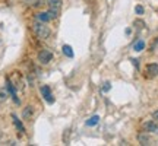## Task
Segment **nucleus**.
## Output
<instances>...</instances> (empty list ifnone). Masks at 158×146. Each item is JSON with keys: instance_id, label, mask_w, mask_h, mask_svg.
Masks as SVG:
<instances>
[{"instance_id": "nucleus-18", "label": "nucleus", "mask_w": 158, "mask_h": 146, "mask_svg": "<svg viewBox=\"0 0 158 146\" xmlns=\"http://www.w3.org/2000/svg\"><path fill=\"white\" fill-rule=\"evenodd\" d=\"M152 118L155 120V121H158V110H155V111L152 112Z\"/></svg>"}, {"instance_id": "nucleus-11", "label": "nucleus", "mask_w": 158, "mask_h": 146, "mask_svg": "<svg viewBox=\"0 0 158 146\" xmlns=\"http://www.w3.org/2000/svg\"><path fill=\"white\" fill-rule=\"evenodd\" d=\"M143 48H145V41H143V39H138L135 44H133V50L138 51V53H139V51H142Z\"/></svg>"}, {"instance_id": "nucleus-5", "label": "nucleus", "mask_w": 158, "mask_h": 146, "mask_svg": "<svg viewBox=\"0 0 158 146\" xmlns=\"http://www.w3.org/2000/svg\"><path fill=\"white\" fill-rule=\"evenodd\" d=\"M41 95H43V98H44L48 104H53V102H54V98L51 95V91L47 85H43V86H41Z\"/></svg>"}, {"instance_id": "nucleus-9", "label": "nucleus", "mask_w": 158, "mask_h": 146, "mask_svg": "<svg viewBox=\"0 0 158 146\" xmlns=\"http://www.w3.org/2000/svg\"><path fill=\"white\" fill-rule=\"evenodd\" d=\"M25 3H27L28 6H31V7H41L45 2L44 0H27Z\"/></svg>"}, {"instance_id": "nucleus-10", "label": "nucleus", "mask_w": 158, "mask_h": 146, "mask_svg": "<svg viewBox=\"0 0 158 146\" xmlns=\"http://www.w3.org/2000/svg\"><path fill=\"white\" fill-rule=\"evenodd\" d=\"M37 18H38V21H41V22H48V21H51L50 15H48V12H41V13H38L37 15Z\"/></svg>"}, {"instance_id": "nucleus-8", "label": "nucleus", "mask_w": 158, "mask_h": 146, "mask_svg": "<svg viewBox=\"0 0 158 146\" xmlns=\"http://www.w3.org/2000/svg\"><path fill=\"white\" fill-rule=\"evenodd\" d=\"M138 142L141 143V145L147 146V145H151V136H149V133H139L138 135Z\"/></svg>"}, {"instance_id": "nucleus-14", "label": "nucleus", "mask_w": 158, "mask_h": 146, "mask_svg": "<svg viewBox=\"0 0 158 146\" xmlns=\"http://www.w3.org/2000/svg\"><path fill=\"white\" fill-rule=\"evenodd\" d=\"M12 118H13V123H15V126H16L18 129L21 130V132H25V127H23L22 123H21V121L16 118V116H12Z\"/></svg>"}, {"instance_id": "nucleus-4", "label": "nucleus", "mask_w": 158, "mask_h": 146, "mask_svg": "<svg viewBox=\"0 0 158 146\" xmlns=\"http://www.w3.org/2000/svg\"><path fill=\"white\" fill-rule=\"evenodd\" d=\"M142 127L145 132L148 133H154V135H158V121L155 120H149V121H145L142 124Z\"/></svg>"}, {"instance_id": "nucleus-7", "label": "nucleus", "mask_w": 158, "mask_h": 146, "mask_svg": "<svg viewBox=\"0 0 158 146\" xmlns=\"http://www.w3.org/2000/svg\"><path fill=\"white\" fill-rule=\"evenodd\" d=\"M145 72H147V75L149 76V78H155V76H158V64L157 63H149L147 66V69H145Z\"/></svg>"}, {"instance_id": "nucleus-15", "label": "nucleus", "mask_w": 158, "mask_h": 146, "mask_svg": "<svg viewBox=\"0 0 158 146\" xmlns=\"http://www.w3.org/2000/svg\"><path fill=\"white\" fill-rule=\"evenodd\" d=\"M98 121H100V117H98V116H94V117H91L89 120L86 121V126H95Z\"/></svg>"}, {"instance_id": "nucleus-13", "label": "nucleus", "mask_w": 158, "mask_h": 146, "mask_svg": "<svg viewBox=\"0 0 158 146\" xmlns=\"http://www.w3.org/2000/svg\"><path fill=\"white\" fill-rule=\"evenodd\" d=\"M63 53L68 57H73V51H72V47H70V45H63Z\"/></svg>"}, {"instance_id": "nucleus-2", "label": "nucleus", "mask_w": 158, "mask_h": 146, "mask_svg": "<svg viewBox=\"0 0 158 146\" xmlns=\"http://www.w3.org/2000/svg\"><path fill=\"white\" fill-rule=\"evenodd\" d=\"M48 15H50L51 19H56L59 16V12H60V7H62V0H48Z\"/></svg>"}, {"instance_id": "nucleus-16", "label": "nucleus", "mask_w": 158, "mask_h": 146, "mask_svg": "<svg viewBox=\"0 0 158 146\" xmlns=\"http://www.w3.org/2000/svg\"><path fill=\"white\" fill-rule=\"evenodd\" d=\"M135 12L138 13V15H143V7H142V6H136Z\"/></svg>"}, {"instance_id": "nucleus-12", "label": "nucleus", "mask_w": 158, "mask_h": 146, "mask_svg": "<svg viewBox=\"0 0 158 146\" xmlns=\"http://www.w3.org/2000/svg\"><path fill=\"white\" fill-rule=\"evenodd\" d=\"M7 98H9V94H7V91L5 88H0V104H3V102L7 101Z\"/></svg>"}, {"instance_id": "nucleus-17", "label": "nucleus", "mask_w": 158, "mask_h": 146, "mask_svg": "<svg viewBox=\"0 0 158 146\" xmlns=\"http://www.w3.org/2000/svg\"><path fill=\"white\" fill-rule=\"evenodd\" d=\"M110 88H111V86H110V83H108V82H106V83H104V88H102V92H107V91H110Z\"/></svg>"}, {"instance_id": "nucleus-6", "label": "nucleus", "mask_w": 158, "mask_h": 146, "mask_svg": "<svg viewBox=\"0 0 158 146\" xmlns=\"http://www.w3.org/2000/svg\"><path fill=\"white\" fill-rule=\"evenodd\" d=\"M34 107L32 105H27V107L22 110V118L23 120H27V121H29V120H32V117H34Z\"/></svg>"}, {"instance_id": "nucleus-3", "label": "nucleus", "mask_w": 158, "mask_h": 146, "mask_svg": "<svg viewBox=\"0 0 158 146\" xmlns=\"http://www.w3.org/2000/svg\"><path fill=\"white\" fill-rule=\"evenodd\" d=\"M53 60V53L50 50H41L38 53V62L41 64H48Z\"/></svg>"}, {"instance_id": "nucleus-1", "label": "nucleus", "mask_w": 158, "mask_h": 146, "mask_svg": "<svg viewBox=\"0 0 158 146\" xmlns=\"http://www.w3.org/2000/svg\"><path fill=\"white\" fill-rule=\"evenodd\" d=\"M32 32H34L40 39H45L50 37V28L45 25V22H41V21L32 23Z\"/></svg>"}]
</instances>
